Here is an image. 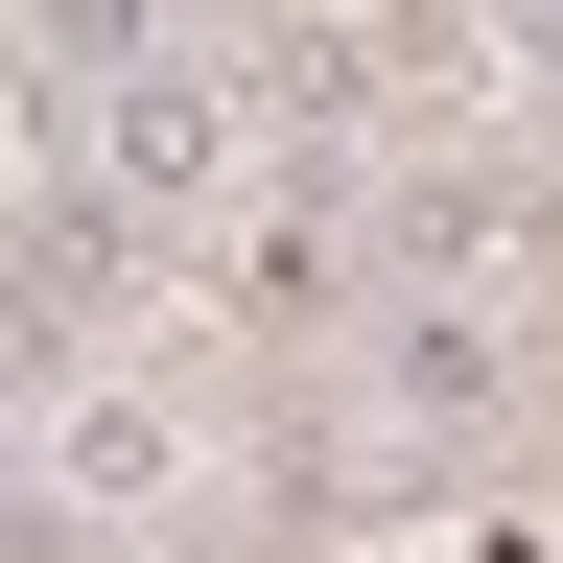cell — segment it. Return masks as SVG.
I'll return each instance as SVG.
<instances>
[{"instance_id":"4","label":"cell","mask_w":563,"mask_h":563,"mask_svg":"<svg viewBox=\"0 0 563 563\" xmlns=\"http://www.w3.org/2000/svg\"><path fill=\"white\" fill-rule=\"evenodd\" d=\"M165 47H188V0H24V95H47V118H95V95H141Z\"/></svg>"},{"instance_id":"2","label":"cell","mask_w":563,"mask_h":563,"mask_svg":"<svg viewBox=\"0 0 563 563\" xmlns=\"http://www.w3.org/2000/svg\"><path fill=\"white\" fill-rule=\"evenodd\" d=\"M141 282H165V235H141V188L47 141V165H24V352L70 376V352H95V329L141 306Z\"/></svg>"},{"instance_id":"1","label":"cell","mask_w":563,"mask_h":563,"mask_svg":"<svg viewBox=\"0 0 563 563\" xmlns=\"http://www.w3.org/2000/svg\"><path fill=\"white\" fill-rule=\"evenodd\" d=\"M376 422L399 446H493V422H517V306H493V282H376Z\"/></svg>"},{"instance_id":"3","label":"cell","mask_w":563,"mask_h":563,"mask_svg":"<svg viewBox=\"0 0 563 563\" xmlns=\"http://www.w3.org/2000/svg\"><path fill=\"white\" fill-rule=\"evenodd\" d=\"M47 141H70V165H118L141 211H211V188H235V95H211L188 47L141 70V95H95V118H47Z\"/></svg>"}]
</instances>
